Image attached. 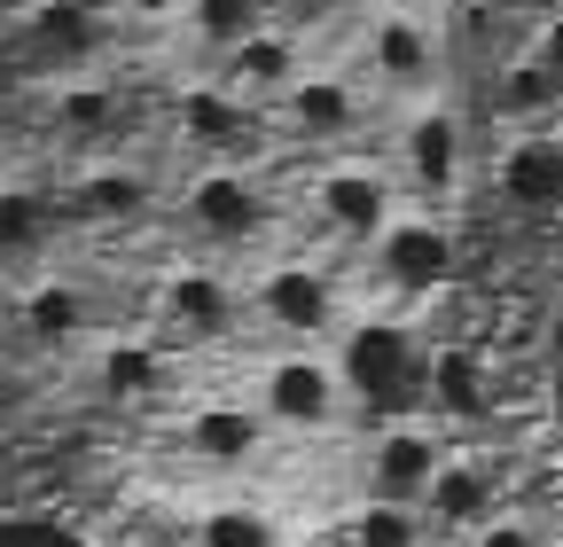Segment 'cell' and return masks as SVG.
Instances as JSON below:
<instances>
[{
	"instance_id": "obj_1",
	"label": "cell",
	"mask_w": 563,
	"mask_h": 547,
	"mask_svg": "<svg viewBox=\"0 0 563 547\" xmlns=\"http://www.w3.org/2000/svg\"><path fill=\"white\" fill-rule=\"evenodd\" d=\"M243 399L266 415V431H290V438H329V431H344V415H352L344 368H336V353H321V345L266 353Z\"/></svg>"
},
{
	"instance_id": "obj_2",
	"label": "cell",
	"mask_w": 563,
	"mask_h": 547,
	"mask_svg": "<svg viewBox=\"0 0 563 547\" xmlns=\"http://www.w3.org/2000/svg\"><path fill=\"white\" fill-rule=\"evenodd\" d=\"M344 368V391L352 406H384V423H407L431 406V345L407 328V321H361L352 328V345L336 353Z\"/></svg>"
},
{
	"instance_id": "obj_3",
	"label": "cell",
	"mask_w": 563,
	"mask_h": 547,
	"mask_svg": "<svg viewBox=\"0 0 563 547\" xmlns=\"http://www.w3.org/2000/svg\"><path fill=\"white\" fill-rule=\"evenodd\" d=\"M391 180L415 196V212H446L470 180V118L446 94H422L391 133Z\"/></svg>"
},
{
	"instance_id": "obj_4",
	"label": "cell",
	"mask_w": 563,
	"mask_h": 547,
	"mask_svg": "<svg viewBox=\"0 0 563 547\" xmlns=\"http://www.w3.org/2000/svg\"><path fill=\"white\" fill-rule=\"evenodd\" d=\"M352 55H361V87L422 94L439 79V63H446V24L422 16V9H391V0H376V9L361 16V32H352Z\"/></svg>"
},
{
	"instance_id": "obj_5",
	"label": "cell",
	"mask_w": 563,
	"mask_h": 547,
	"mask_svg": "<svg viewBox=\"0 0 563 547\" xmlns=\"http://www.w3.org/2000/svg\"><path fill=\"white\" fill-rule=\"evenodd\" d=\"M243 298H251V313L274 336H290V345H329V336L344 328V290L329 282V266H313V258L258 266L251 282H243Z\"/></svg>"
},
{
	"instance_id": "obj_6",
	"label": "cell",
	"mask_w": 563,
	"mask_h": 547,
	"mask_svg": "<svg viewBox=\"0 0 563 547\" xmlns=\"http://www.w3.org/2000/svg\"><path fill=\"white\" fill-rule=\"evenodd\" d=\"M454 258H462L454 227L439 212H415V203H399V220L368 243V266L391 298H439L454 282Z\"/></svg>"
},
{
	"instance_id": "obj_7",
	"label": "cell",
	"mask_w": 563,
	"mask_h": 547,
	"mask_svg": "<svg viewBox=\"0 0 563 547\" xmlns=\"http://www.w3.org/2000/svg\"><path fill=\"white\" fill-rule=\"evenodd\" d=\"M446 454H454V438H446V423H431V415L376 423L368 461H361V485H368V501L422 509V493H431V477L446 469Z\"/></svg>"
},
{
	"instance_id": "obj_8",
	"label": "cell",
	"mask_w": 563,
	"mask_h": 547,
	"mask_svg": "<svg viewBox=\"0 0 563 547\" xmlns=\"http://www.w3.org/2000/svg\"><path fill=\"white\" fill-rule=\"evenodd\" d=\"M313 220H321V235H336V243H352V250H368L391 220H399V180H391V165H321V180H313Z\"/></svg>"
},
{
	"instance_id": "obj_9",
	"label": "cell",
	"mask_w": 563,
	"mask_h": 547,
	"mask_svg": "<svg viewBox=\"0 0 563 547\" xmlns=\"http://www.w3.org/2000/svg\"><path fill=\"white\" fill-rule=\"evenodd\" d=\"M274 125L290 133V142L329 149V142H344V133L368 125V87L352 79V71H306L290 94L274 102Z\"/></svg>"
},
{
	"instance_id": "obj_10",
	"label": "cell",
	"mask_w": 563,
	"mask_h": 547,
	"mask_svg": "<svg viewBox=\"0 0 563 547\" xmlns=\"http://www.w3.org/2000/svg\"><path fill=\"white\" fill-rule=\"evenodd\" d=\"M157 313H165V328L196 336V345H220V336H235V321L251 313V298H243L235 274H220V266H180V274H165Z\"/></svg>"
},
{
	"instance_id": "obj_11",
	"label": "cell",
	"mask_w": 563,
	"mask_h": 547,
	"mask_svg": "<svg viewBox=\"0 0 563 547\" xmlns=\"http://www.w3.org/2000/svg\"><path fill=\"white\" fill-rule=\"evenodd\" d=\"M180 220L203 235V243H251L266 227V196L243 165H203L180 196Z\"/></svg>"
},
{
	"instance_id": "obj_12",
	"label": "cell",
	"mask_w": 563,
	"mask_h": 547,
	"mask_svg": "<svg viewBox=\"0 0 563 547\" xmlns=\"http://www.w3.org/2000/svg\"><path fill=\"white\" fill-rule=\"evenodd\" d=\"M211 79H220L235 102H266V110H274L282 94L306 79V40H298L290 24H266V32H251L243 47H228Z\"/></svg>"
},
{
	"instance_id": "obj_13",
	"label": "cell",
	"mask_w": 563,
	"mask_h": 547,
	"mask_svg": "<svg viewBox=\"0 0 563 547\" xmlns=\"http://www.w3.org/2000/svg\"><path fill=\"white\" fill-rule=\"evenodd\" d=\"M180 438H188V454L203 469H243L274 431H266V415H258L251 399H196L188 423H180Z\"/></svg>"
},
{
	"instance_id": "obj_14",
	"label": "cell",
	"mask_w": 563,
	"mask_h": 547,
	"mask_svg": "<svg viewBox=\"0 0 563 547\" xmlns=\"http://www.w3.org/2000/svg\"><path fill=\"white\" fill-rule=\"evenodd\" d=\"M493 501H501V477L477 454H446V469L431 477V493H422V524L431 532H477V524L501 516Z\"/></svg>"
},
{
	"instance_id": "obj_15",
	"label": "cell",
	"mask_w": 563,
	"mask_h": 547,
	"mask_svg": "<svg viewBox=\"0 0 563 547\" xmlns=\"http://www.w3.org/2000/svg\"><path fill=\"white\" fill-rule=\"evenodd\" d=\"M173 118H180V142H188V149H203L211 165H228V157L251 142V102H235L220 79H203V87H180Z\"/></svg>"
},
{
	"instance_id": "obj_16",
	"label": "cell",
	"mask_w": 563,
	"mask_h": 547,
	"mask_svg": "<svg viewBox=\"0 0 563 547\" xmlns=\"http://www.w3.org/2000/svg\"><path fill=\"white\" fill-rule=\"evenodd\" d=\"M16 321H24L32 345H79L95 328V298H87V282H70V274H47V282H32L16 298Z\"/></svg>"
},
{
	"instance_id": "obj_17",
	"label": "cell",
	"mask_w": 563,
	"mask_h": 547,
	"mask_svg": "<svg viewBox=\"0 0 563 547\" xmlns=\"http://www.w3.org/2000/svg\"><path fill=\"white\" fill-rule=\"evenodd\" d=\"M150 203H157L150 165H95L79 188H70V212L79 220H141Z\"/></svg>"
},
{
	"instance_id": "obj_18",
	"label": "cell",
	"mask_w": 563,
	"mask_h": 547,
	"mask_svg": "<svg viewBox=\"0 0 563 547\" xmlns=\"http://www.w3.org/2000/svg\"><path fill=\"white\" fill-rule=\"evenodd\" d=\"M493 110H501L509 125H548V118L563 110V94H555V79L540 71V63L517 47V55L493 63Z\"/></svg>"
},
{
	"instance_id": "obj_19",
	"label": "cell",
	"mask_w": 563,
	"mask_h": 547,
	"mask_svg": "<svg viewBox=\"0 0 563 547\" xmlns=\"http://www.w3.org/2000/svg\"><path fill=\"white\" fill-rule=\"evenodd\" d=\"M501 196L517 212H555L563 203V142H517L501 157Z\"/></svg>"
},
{
	"instance_id": "obj_20",
	"label": "cell",
	"mask_w": 563,
	"mask_h": 547,
	"mask_svg": "<svg viewBox=\"0 0 563 547\" xmlns=\"http://www.w3.org/2000/svg\"><path fill=\"white\" fill-rule=\"evenodd\" d=\"M165 376H173L165 345H102V360H95V383H102L110 399H125V406L157 399V391H165Z\"/></svg>"
},
{
	"instance_id": "obj_21",
	"label": "cell",
	"mask_w": 563,
	"mask_h": 547,
	"mask_svg": "<svg viewBox=\"0 0 563 547\" xmlns=\"http://www.w3.org/2000/svg\"><path fill=\"white\" fill-rule=\"evenodd\" d=\"M180 24H188L196 47L228 55V47H243L251 32H266V0H180Z\"/></svg>"
},
{
	"instance_id": "obj_22",
	"label": "cell",
	"mask_w": 563,
	"mask_h": 547,
	"mask_svg": "<svg viewBox=\"0 0 563 547\" xmlns=\"http://www.w3.org/2000/svg\"><path fill=\"white\" fill-rule=\"evenodd\" d=\"M196 547H290V532H282V516L258 509V501H228V509L196 516Z\"/></svg>"
},
{
	"instance_id": "obj_23",
	"label": "cell",
	"mask_w": 563,
	"mask_h": 547,
	"mask_svg": "<svg viewBox=\"0 0 563 547\" xmlns=\"http://www.w3.org/2000/svg\"><path fill=\"white\" fill-rule=\"evenodd\" d=\"M344 547H431V524L422 509H391V501H361L344 524H336Z\"/></svg>"
},
{
	"instance_id": "obj_24",
	"label": "cell",
	"mask_w": 563,
	"mask_h": 547,
	"mask_svg": "<svg viewBox=\"0 0 563 547\" xmlns=\"http://www.w3.org/2000/svg\"><path fill=\"white\" fill-rule=\"evenodd\" d=\"M110 118H118V94H110L102 79L63 87V102H55V125H63V133H102Z\"/></svg>"
},
{
	"instance_id": "obj_25",
	"label": "cell",
	"mask_w": 563,
	"mask_h": 547,
	"mask_svg": "<svg viewBox=\"0 0 563 547\" xmlns=\"http://www.w3.org/2000/svg\"><path fill=\"white\" fill-rule=\"evenodd\" d=\"M32 235H40V196L0 188V243H32Z\"/></svg>"
},
{
	"instance_id": "obj_26",
	"label": "cell",
	"mask_w": 563,
	"mask_h": 547,
	"mask_svg": "<svg viewBox=\"0 0 563 547\" xmlns=\"http://www.w3.org/2000/svg\"><path fill=\"white\" fill-rule=\"evenodd\" d=\"M525 55H532V63H540V71H548V79H555V94H563V9H555V16H540V24H532V40H525Z\"/></svg>"
},
{
	"instance_id": "obj_27",
	"label": "cell",
	"mask_w": 563,
	"mask_h": 547,
	"mask_svg": "<svg viewBox=\"0 0 563 547\" xmlns=\"http://www.w3.org/2000/svg\"><path fill=\"white\" fill-rule=\"evenodd\" d=\"M470 547H548V539H540V524H525V516H493V524L470 532Z\"/></svg>"
},
{
	"instance_id": "obj_28",
	"label": "cell",
	"mask_w": 563,
	"mask_h": 547,
	"mask_svg": "<svg viewBox=\"0 0 563 547\" xmlns=\"http://www.w3.org/2000/svg\"><path fill=\"white\" fill-rule=\"evenodd\" d=\"M274 9H290V16H329L336 0H274Z\"/></svg>"
},
{
	"instance_id": "obj_29",
	"label": "cell",
	"mask_w": 563,
	"mask_h": 547,
	"mask_svg": "<svg viewBox=\"0 0 563 547\" xmlns=\"http://www.w3.org/2000/svg\"><path fill=\"white\" fill-rule=\"evenodd\" d=\"M40 9V0H0V16H32Z\"/></svg>"
},
{
	"instance_id": "obj_30",
	"label": "cell",
	"mask_w": 563,
	"mask_h": 547,
	"mask_svg": "<svg viewBox=\"0 0 563 547\" xmlns=\"http://www.w3.org/2000/svg\"><path fill=\"white\" fill-rule=\"evenodd\" d=\"M391 9H422V16H439V0H391Z\"/></svg>"
},
{
	"instance_id": "obj_31",
	"label": "cell",
	"mask_w": 563,
	"mask_h": 547,
	"mask_svg": "<svg viewBox=\"0 0 563 547\" xmlns=\"http://www.w3.org/2000/svg\"><path fill=\"white\" fill-rule=\"evenodd\" d=\"M517 9H540V16H555V9H563V0H517Z\"/></svg>"
},
{
	"instance_id": "obj_32",
	"label": "cell",
	"mask_w": 563,
	"mask_h": 547,
	"mask_svg": "<svg viewBox=\"0 0 563 547\" xmlns=\"http://www.w3.org/2000/svg\"><path fill=\"white\" fill-rule=\"evenodd\" d=\"M0 391H9V353H0Z\"/></svg>"
},
{
	"instance_id": "obj_33",
	"label": "cell",
	"mask_w": 563,
	"mask_h": 547,
	"mask_svg": "<svg viewBox=\"0 0 563 547\" xmlns=\"http://www.w3.org/2000/svg\"><path fill=\"white\" fill-rule=\"evenodd\" d=\"M0 63H9V40H0Z\"/></svg>"
}]
</instances>
